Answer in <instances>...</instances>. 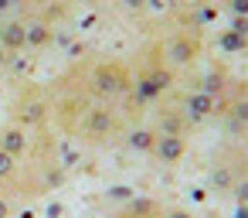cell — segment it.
Listing matches in <instances>:
<instances>
[{"instance_id":"12","label":"cell","mask_w":248,"mask_h":218,"mask_svg":"<svg viewBox=\"0 0 248 218\" xmlns=\"http://www.w3.org/2000/svg\"><path fill=\"white\" fill-rule=\"evenodd\" d=\"M0 218H17V201L0 191Z\"/></svg>"},{"instance_id":"6","label":"cell","mask_w":248,"mask_h":218,"mask_svg":"<svg viewBox=\"0 0 248 218\" xmlns=\"http://www.w3.org/2000/svg\"><path fill=\"white\" fill-rule=\"evenodd\" d=\"M187 153V136H156V147L150 157L163 160V164H180Z\"/></svg>"},{"instance_id":"5","label":"cell","mask_w":248,"mask_h":218,"mask_svg":"<svg viewBox=\"0 0 248 218\" xmlns=\"http://www.w3.org/2000/svg\"><path fill=\"white\" fill-rule=\"evenodd\" d=\"M187 130H190V116L184 109H160V116H156L160 136H187Z\"/></svg>"},{"instance_id":"4","label":"cell","mask_w":248,"mask_h":218,"mask_svg":"<svg viewBox=\"0 0 248 218\" xmlns=\"http://www.w3.org/2000/svg\"><path fill=\"white\" fill-rule=\"evenodd\" d=\"M163 51H167L163 58H167L170 65H190V62L197 58V38L187 34V31H184V34H173Z\"/></svg>"},{"instance_id":"7","label":"cell","mask_w":248,"mask_h":218,"mask_svg":"<svg viewBox=\"0 0 248 218\" xmlns=\"http://www.w3.org/2000/svg\"><path fill=\"white\" fill-rule=\"evenodd\" d=\"M217 102H221V99H214V96H207V92H201V89H197V92L187 99L184 113L190 116V123H197V119H204V116L217 113Z\"/></svg>"},{"instance_id":"10","label":"cell","mask_w":248,"mask_h":218,"mask_svg":"<svg viewBox=\"0 0 248 218\" xmlns=\"http://www.w3.org/2000/svg\"><path fill=\"white\" fill-rule=\"evenodd\" d=\"M156 130H133L129 133V147L133 150H140V153H153V147H156Z\"/></svg>"},{"instance_id":"15","label":"cell","mask_w":248,"mask_h":218,"mask_svg":"<svg viewBox=\"0 0 248 218\" xmlns=\"http://www.w3.org/2000/svg\"><path fill=\"white\" fill-rule=\"evenodd\" d=\"M228 11L234 17H248V0H228Z\"/></svg>"},{"instance_id":"9","label":"cell","mask_w":248,"mask_h":218,"mask_svg":"<svg viewBox=\"0 0 248 218\" xmlns=\"http://www.w3.org/2000/svg\"><path fill=\"white\" fill-rule=\"evenodd\" d=\"M28 45V28L24 24H7V28H0V48H4L7 55L21 51Z\"/></svg>"},{"instance_id":"2","label":"cell","mask_w":248,"mask_h":218,"mask_svg":"<svg viewBox=\"0 0 248 218\" xmlns=\"http://www.w3.org/2000/svg\"><path fill=\"white\" fill-rule=\"evenodd\" d=\"M51 109H55V106L48 102V96H45L41 89H24L21 99L14 102V123H21V126H28V130H38V126L48 119Z\"/></svg>"},{"instance_id":"17","label":"cell","mask_w":248,"mask_h":218,"mask_svg":"<svg viewBox=\"0 0 248 218\" xmlns=\"http://www.w3.org/2000/svg\"><path fill=\"white\" fill-rule=\"evenodd\" d=\"M7 58H11V55H7V51H4V48H0V65H4V62H7Z\"/></svg>"},{"instance_id":"1","label":"cell","mask_w":248,"mask_h":218,"mask_svg":"<svg viewBox=\"0 0 248 218\" xmlns=\"http://www.w3.org/2000/svg\"><path fill=\"white\" fill-rule=\"evenodd\" d=\"M136 85V75L123 65V62H95L89 72V89L102 99H119L129 96Z\"/></svg>"},{"instance_id":"8","label":"cell","mask_w":248,"mask_h":218,"mask_svg":"<svg viewBox=\"0 0 248 218\" xmlns=\"http://www.w3.org/2000/svg\"><path fill=\"white\" fill-rule=\"evenodd\" d=\"M116 218H163V201H150V198L133 201V204H126Z\"/></svg>"},{"instance_id":"14","label":"cell","mask_w":248,"mask_h":218,"mask_svg":"<svg viewBox=\"0 0 248 218\" xmlns=\"http://www.w3.org/2000/svg\"><path fill=\"white\" fill-rule=\"evenodd\" d=\"M231 194H234V201H238V204H248V177H241V181L234 184V191H231Z\"/></svg>"},{"instance_id":"11","label":"cell","mask_w":248,"mask_h":218,"mask_svg":"<svg viewBox=\"0 0 248 218\" xmlns=\"http://www.w3.org/2000/svg\"><path fill=\"white\" fill-rule=\"evenodd\" d=\"M48 41H51V28H48V24L28 28V45H31V48H41V45H48Z\"/></svg>"},{"instance_id":"16","label":"cell","mask_w":248,"mask_h":218,"mask_svg":"<svg viewBox=\"0 0 248 218\" xmlns=\"http://www.w3.org/2000/svg\"><path fill=\"white\" fill-rule=\"evenodd\" d=\"M238 218H248V204H241V211H238Z\"/></svg>"},{"instance_id":"13","label":"cell","mask_w":248,"mask_h":218,"mask_svg":"<svg viewBox=\"0 0 248 218\" xmlns=\"http://www.w3.org/2000/svg\"><path fill=\"white\" fill-rule=\"evenodd\" d=\"M163 218H197V215L180 208V204H163Z\"/></svg>"},{"instance_id":"3","label":"cell","mask_w":248,"mask_h":218,"mask_svg":"<svg viewBox=\"0 0 248 218\" xmlns=\"http://www.w3.org/2000/svg\"><path fill=\"white\" fill-rule=\"evenodd\" d=\"M31 143H34V136H31L28 126H21V123H4L0 126V150H7L11 157L21 160L31 150Z\"/></svg>"}]
</instances>
